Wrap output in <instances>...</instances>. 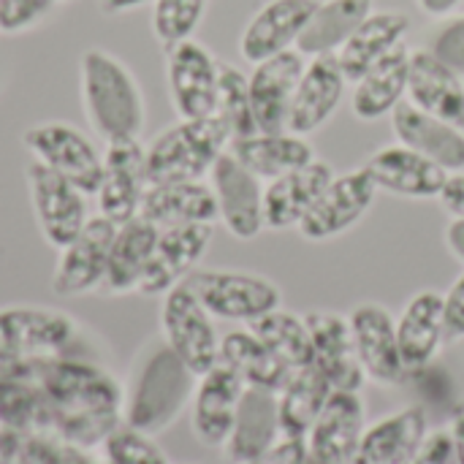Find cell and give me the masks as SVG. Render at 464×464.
Here are the masks:
<instances>
[{"label":"cell","instance_id":"6da1fadb","mask_svg":"<svg viewBox=\"0 0 464 464\" xmlns=\"http://www.w3.org/2000/svg\"><path fill=\"white\" fill-rule=\"evenodd\" d=\"M35 383L49 408V435L82 451H98L122 424V381L106 364L54 359L35 364Z\"/></svg>","mask_w":464,"mask_h":464},{"label":"cell","instance_id":"7a4b0ae2","mask_svg":"<svg viewBox=\"0 0 464 464\" xmlns=\"http://www.w3.org/2000/svg\"><path fill=\"white\" fill-rule=\"evenodd\" d=\"M196 381L160 334L147 340L122 381V421L147 435H163L190 408Z\"/></svg>","mask_w":464,"mask_h":464},{"label":"cell","instance_id":"3957f363","mask_svg":"<svg viewBox=\"0 0 464 464\" xmlns=\"http://www.w3.org/2000/svg\"><path fill=\"white\" fill-rule=\"evenodd\" d=\"M79 98L90 133L101 141L141 139L147 98L133 68L109 49L90 46L79 57Z\"/></svg>","mask_w":464,"mask_h":464},{"label":"cell","instance_id":"277c9868","mask_svg":"<svg viewBox=\"0 0 464 464\" xmlns=\"http://www.w3.org/2000/svg\"><path fill=\"white\" fill-rule=\"evenodd\" d=\"M103 345L71 313L49 304L0 307V351L30 364L79 359L103 364Z\"/></svg>","mask_w":464,"mask_h":464},{"label":"cell","instance_id":"5b68a950","mask_svg":"<svg viewBox=\"0 0 464 464\" xmlns=\"http://www.w3.org/2000/svg\"><path fill=\"white\" fill-rule=\"evenodd\" d=\"M231 130L212 114L198 120H177L147 144V174L152 182L209 179L215 163L228 152Z\"/></svg>","mask_w":464,"mask_h":464},{"label":"cell","instance_id":"8992f818","mask_svg":"<svg viewBox=\"0 0 464 464\" xmlns=\"http://www.w3.org/2000/svg\"><path fill=\"white\" fill-rule=\"evenodd\" d=\"M22 147L30 160L95 196L103 179V147L92 133L68 120H44L22 130Z\"/></svg>","mask_w":464,"mask_h":464},{"label":"cell","instance_id":"52a82bcc","mask_svg":"<svg viewBox=\"0 0 464 464\" xmlns=\"http://www.w3.org/2000/svg\"><path fill=\"white\" fill-rule=\"evenodd\" d=\"M188 285L215 321L250 326L266 313L283 307L280 285L266 275H256V272L198 266L188 277Z\"/></svg>","mask_w":464,"mask_h":464},{"label":"cell","instance_id":"ba28073f","mask_svg":"<svg viewBox=\"0 0 464 464\" xmlns=\"http://www.w3.org/2000/svg\"><path fill=\"white\" fill-rule=\"evenodd\" d=\"M160 340L174 351V356L201 378L215 364H220V332L215 318L198 302L188 283L177 285L160 299Z\"/></svg>","mask_w":464,"mask_h":464},{"label":"cell","instance_id":"9c48e42d","mask_svg":"<svg viewBox=\"0 0 464 464\" xmlns=\"http://www.w3.org/2000/svg\"><path fill=\"white\" fill-rule=\"evenodd\" d=\"M24 182L38 234L52 250H63L90 223V196L35 160L24 166Z\"/></svg>","mask_w":464,"mask_h":464},{"label":"cell","instance_id":"30bf717a","mask_svg":"<svg viewBox=\"0 0 464 464\" xmlns=\"http://www.w3.org/2000/svg\"><path fill=\"white\" fill-rule=\"evenodd\" d=\"M220 60L196 38L166 49V90L177 120L212 117L218 111Z\"/></svg>","mask_w":464,"mask_h":464},{"label":"cell","instance_id":"8fae6325","mask_svg":"<svg viewBox=\"0 0 464 464\" xmlns=\"http://www.w3.org/2000/svg\"><path fill=\"white\" fill-rule=\"evenodd\" d=\"M378 185L367 174V169H351L337 174L329 188L321 193L310 215L299 223V237L315 245L332 242L351 228H356L378 201Z\"/></svg>","mask_w":464,"mask_h":464},{"label":"cell","instance_id":"7c38bea8","mask_svg":"<svg viewBox=\"0 0 464 464\" xmlns=\"http://www.w3.org/2000/svg\"><path fill=\"white\" fill-rule=\"evenodd\" d=\"M150 188L144 139H120L103 144V179L95 190L98 215L122 226L141 212Z\"/></svg>","mask_w":464,"mask_h":464},{"label":"cell","instance_id":"4fadbf2b","mask_svg":"<svg viewBox=\"0 0 464 464\" xmlns=\"http://www.w3.org/2000/svg\"><path fill=\"white\" fill-rule=\"evenodd\" d=\"M114 234L117 223L95 212L82 234L71 245L57 250V261L52 269V294L60 299H84L101 294Z\"/></svg>","mask_w":464,"mask_h":464},{"label":"cell","instance_id":"5bb4252c","mask_svg":"<svg viewBox=\"0 0 464 464\" xmlns=\"http://www.w3.org/2000/svg\"><path fill=\"white\" fill-rule=\"evenodd\" d=\"M348 324L367 381L383 389L402 386L411 372L400 353L397 318L392 315V310L378 302H362L348 313Z\"/></svg>","mask_w":464,"mask_h":464},{"label":"cell","instance_id":"9a60e30c","mask_svg":"<svg viewBox=\"0 0 464 464\" xmlns=\"http://www.w3.org/2000/svg\"><path fill=\"white\" fill-rule=\"evenodd\" d=\"M209 185L218 201V223L239 242H253L266 231L264 226V185L247 171L231 152H226L212 174Z\"/></svg>","mask_w":464,"mask_h":464},{"label":"cell","instance_id":"2e32d148","mask_svg":"<svg viewBox=\"0 0 464 464\" xmlns=\"http://www.w3.org/2000/svg\"><path fill=\"white\" fill-rule=\"evenodd\" d=\"M215 237V226H174L160 228L158 242L139 285V296L163 299L177 285L188 283V277L204 261Z\"/></svg>","mask_w":464,"mask_h":464},{"label":"cell","instance_id":"e0dca14e","mask_svg":"<svg viewBox=\"0 0 464 464\" xmlns=\"http://www.w3.org/2000/svg\"><path fill=\"white\" fill-rule=\"evenodd\" d=\"M245 381L226 364H215L196 381L190 400V432L204 449H220L228 443L239 402L245 397Z\"/></svg>","mask_w":464,"mask_h":464},{"label":"cell","instance_id":"ac0fdd59","mask_svg":"<svg viewBox=\"0 0 464 464\" xmlns=\"http://www.w3.org/2000/svg\"><path fill=\"white\" fill-rule=\"evenodd\" d=\"M367 430V405L362 392H332L318 421L307 435V464H353Z\"/></svg>","mask_w":464,"mask_h":464},{"label":"cell","instance_id":"d6986e66","mask_svg":"<svg viewBox=\"0 0 464 464\" xmlns=\"http://www.w3.org/2000/svg\"><path fill=\"white\" fill-rule=\"evenodd\" d=\"M348 84L351 82H348L337 54L307 57V65L302 71V79H299L294 101H291L288 130L299 133V136L318 133L343 106Z\"/></svg>","mask_w":464,"mask_h":464},{"label":"cell","instance_id":"ffe728a7","mask_svg":"<svg viewBox=\"0 0 464 464\" xmlns=\"http://www.w3.org/2000/svg\"><path fill=\"white\" fill-rule=\"evenodd\" d=\"M321 0H266L256 8L239 35V54L256 65L280 52L296 49L313 11Z\"/></svg>","mask_w":464,"mask_h":464},{"label":"cell","instance_id":"44dd1931","mask_svg":"<svg viewBox=\"0 0 464 464\" xmlns=\"http://www.w3.org/2000/svg\"><path fill=\"white\" fill-rule=\"evenodd\" d=\"M304 321L315 351L313 367L329 381L334 392H362L370 381L359 364L348 315L332 310H310L304 313Z\"/></svg>","mask_w":464,"mask_h":464},{"label":"cell","instance_id":"7402d4cb","mask_svg":"<svg viewBox=\"0 0 464 464\" xmlns=\"http://www.w3.org/2000/svg\"><path fill=\"white\" fill-rule=\"evenodd\" d=\"M304 65H307V57L299 49H288L264 63H256L253 71L247 73L250 103H253L256 125L261 133L288 130L291 101H294Z\"/></svg>","mask_w":464,"mask_h":464},{"label":"cell","instance_id":"603a6c76","mask_svg":"<svg viewBox=\"0 0 464 464\" xmlns=\"http://www.w3.org/2000/svg\"><path fill=\"white\" fill-rule=\"evenodd\" d=\"M364 169L378 185V190L408 201H438L449 179L446 169H440L438 163L427 160L424 155L413 152L400 141L375 150L367 158Z\"/></svg>","mask_w":464,"mask_h":464},{"label":"cell","instance_id":"cb8c5ba5","mask_svg":"<svg viewBox=\"0 0 464 464\" xmlns=\"http://www.w3.org/2000/svg\"><path fill=\"white\" fill-rule=\"evenodd\" d=\"M337 177L334 166L315 158L307 166L283 174L264 185V226L266 231H288L299 228V223L310 215L321 193Z\"/></svg>","mask_w":464,"mask_h":464},{"label":"cell","instance_id":"d4e9b609","mask_svg":"<svg viewBox=\"0 0 464 464\" xmlns=\"http://www.w3.org/2000/svg\"><path fill=\"white\" fill-rule=\"evenodd\" d=\"M397 340L402 362L411 375L427 370L443 353L449 337L440 291L427 288L408 299V304L397 315Z\"/></svg>","mask_w":464,"mask_h":464},{"label":"cell","instance_id":"484cf974","mask_svg":"<svg viewBox=\"0 0 464 464\" xmlns=\"http://www.w3.org/2000/svg\"><path fill=\"white\" fill-rule=\"evenodd\" d=\"M392 120V133L400 144L411 147L413 152L424 155L427 160L438 163L440 169L464 171V130L421 111L411 101L400 103L394 109Z\"/></svg>","mask_w":464,"mask_h":464},{"label":"cell","instance_id":"4316f807","mask_svg":"<svg viewBox=\"0 0 464 464\" xmlns=\"http://www.w3.org/2000/svg\"><path fill=\"white\" fill-rule=\"evenodd\" d=\"M139 215L158 228L218 226V201L209 179L152 182L144 193Z\"/></svg>","mask_w":464,"mask_h":464},{"label":"cell","instance_id":"83f0119b","mask_svg":"<svg viewBox=\"0 0 464 464\" xmlns=\"http://www.w3.org/2000/svg\"><path fill=\"white\" fill-rule=\"evenodd\" d=\"M411 52L413 49L408 46V41L400 44L353 82L351 111L356 120L378 122L383 117H392L394 109L408 101Z\"/></svg>","mask_w":464,"mask_h":464},{"label":"cell","instance_id":"f1b7e54d","mask_svg":"<svg viewBox=\"0 0 464 464\" xmlns=\"http://www.w3.org/2000/svg\"><path fill=\"white\" fill-rule=\"evenodd\" d=\"M408 101L464 130V76L446 68L424 46L411 52Z\"/></svg>","mask_w":464,"mask_h":464},{"label":"cell","instance_id":"f546056e","mask_svg":"<svg viewBox=\"0 0 464 464\" xmlns=\"http://www.w3.org/2000/svg\"><path fill=\"white\" fill-rule=\"evenodd\" d=\"M158 231L160 228L144 220L141 215L117 226V234L109 250L106 277H103L98 296L120 299L128 294H139V285L144 280V272L150 266V258L158 242Z\"/></svg>","mask_w":464,"mask_h":464},{"label":"cell","instance_id":"4dcf8cb0","mask_svg":"<svg viewBox=\"0 0 464 464\" xmlns=\"http://www.w3.org/2000/svg\"><path fill=\"white\" fill-rule=\"evenodd\" d=\"M430 435V419L421 405H408L372 424L362 435L359 462L362 464H405L411 462L424 438Z\"/></svg>","mask_w":464,"mask_h":464},{"label":"cell","instance_id":"1f68e13d","mask_svg":"<svg viewBox=\"0 0 464 464\" xmlns=\"http://www.w3.org/2000/svg\"><path fill=\"white\" fill-rule=\"evenodd\" d=\"M228 152L261 182H272L318 158L313 141L291 130H277V133L258 130L245 139H231Z\"/></svg>","mask_w":464,"mask_h":464},{"label":"cell","instance_id":"d6a6232c","mask_svg":"<svg viewBox=\"0 0 464 464\" xmlns=\"http://www.w3.org/2000/svg\"><path fill=\"white\" fill-rule=\"evenodd\" d=\"M411 33V16L405 11L392 8H375L356 33L345 41V46L337 52V60L353 84L364 71H370L378 60H383L392 49L405 44Z\"/></svg>","mask_w":464,"mask_h":464},{"label":"cell","instance_id":"836d02e7","mask_svg":"<svg viewBox=\"0 0 464 464\" xmlns=\"http://www.w3.org/2000/svg\"><path fill=\"white\" fill-rule=\"evenodd\" d=\"M280 416H277V394L247 389L239 413L231 430L228 443L223 446V454L231 464H242L261 457L280 440Z\"/></svg>","mask_w":464,"mask_h":464},{"label":"cell","instance_id":"e575fe53","mask_svg":"<svg viewBox=\"0 0 464 464\" xmlns=\"http://www.w3.org/2000/svg\"><path fill=\"white\" fill-rule=\"evenodd\" d=\"M220 364L234 370L247 389H261L272 394H280L291 378V370L247 326L223 334Z\"/></svg>","mask_w":464,"mask_h":464},{"label":"cell","instance_id":"d590c367","mask_svg":"<svg viewBox=\"0 0 464 464\" xmlns=\"http://www.w3.org/2000/svg\"><path fill=\"white\" fill-rule=\"evenodd\" d=\"M375 11V0H321L296 49L304 57L337 54L356 27Z\"/></svg>","mask_w":464,"mask_h":464},{"label":"cell","instance_id":"8d00e7d4","mask_svg":"<svg viewBox=\"0 0 464 464\" xmlns=\"http://www.w3.org/2000/svg\"><path fill=\"white\" fill-rule=\"evenodd\" d=\"M329 381L315 370H294L283 392L277 394V416H280V430L283 435L291 438H307L313 424L318 421L324 405L332 397Z\"/></svg>","mask_w":464,"mask_h":464},{"label":"cell","instance_id":"74e56055","mask_svg":"<svg viewBox=\"0 0 464 464\" xmlns=\"http://www.w3.org/2000/svg\"><path fill=\"white\" fill-rule=\"evenodd\" d=\"M291 372L313 367L315 351H313V337L307 329L304 315H296L291 310H272L264 318L253 321L247 326Z\"/></svg>","mask_w":464,"mask_h":464},{"label":"cell","instance_id":"f35d334b","mask_svg":"<svg viewBox=\"0 0 464 464\" xmlns=\"http://www.w3.org/2000/svg\"><path fill=\"white\" fill-rule=\"evenodd\" d=\"M231 130V139H245L258 133L253 103H250V84L247 73L234 63L220 60V84H218V111H215Z\"/></svg>","mask_w":464,"mask_h":464},{"label":"cell","instance_id":"ab89813d","mask_svg":"<svg viewBox=\"0 0 464 464\" xmlns=\"http://www.w3.org/2000/svg\"><path fill=\"white\" fill-rule=\"evenodd\" d=\"M209 0H155L152 3V35L163 49L177 46L196 35L207 16Z\"/></svg>","mask_w":464,"mask_h":464},{"label":"cell","instance_id":"60d3db41","mask_svg":"<svg viewBox=\"0 0 464 464\" xmlns=\"http://www.w3.org/2000/svg\"><path fill=\"white\" fill-rule=\"evenodd\" d=\"M95 454L101 464H174L155 435H147L125 421L106 435Z\"/></svg>","mask_w":464,"mask_h":464},{"label":"cell","instance_id":"b9f144b4","mask_svg":"<svg viewBox=\"0 0 464 464\" xmlns=\"http://www.w3.org/2000/svg\"><path fill=\"white\" fill-rule=\"evenodd\" d=\"M424 49L446 68L464 76V11H454L443 19H435V24L427 33Z\"/></svg>","mask_w":464,"mask_h":464},{"label":"cell","instance_id":"7bdbcfd3","mask_svg":"<svg viewBox=\"0 0 464 464\" xmlns=\"http://www.w3.org/2000/svg\"><path fill=\"white\" fill-rule=\"evenodd\" d=\"M68 0H0V35H22L44 24Z\"/></svg>","mask_w":464,"mask_h":464},{"label":"cell","instance_id":"ee69618b","mask_svg":"<svg viewBox=\"0 0 464 464\" xmlns=\"http://www.w3.org/2000/svg\"><path fill=\"white\" fill-rule=\"evenodd\" d=\"M310 462V451H307V438H291V435H280V440L264 451L261 457L242 464H307Z\"/></svg>","mask_w":464,"mask_h":464},{"label":"cell","instance_id":"f6af8a7d","mask_svg":"<svg viewBox=\"0 0 464 464\" xmlns=\"http://www.w3.org/2000/svg\"><path fill=\"white\" fill-rule=\"evenodd\" d=\"M405 464H457V454H454V440L449 435L446 427L440 430H430V435L424 438L419 454Z\"/></svg>","mask_w":464,"mask_h":464},{"label":"cell","instance_id":"bcb514c9","mask_svg":"<svg viewBox=\"0 0 464 464\" xmlns=\"http://www.w3.org/2000/svg\"><path fill=\"white\" fill-rule=\"evenodd\" d=\"M443 315H446V337L451 343L464 340V272L443 294Z\"/></svg>","mask_w":464,"mask_h":464},{"label":"cell","instance_id":"7dc6e473","mask_svg":"<svg viewBox=\"0 0 464 464\" xmlns=\"http://www.w3.org/2000/svg\"><path fill=\"white\" fill-rule=\"evenodd\" d=\"M438 204L451 215V218H464V171H451L440 196H438Z\"/></svg>","mask_w":464,"mask_h":464},{"label":"cell","instance_id":"c3c4849f","mask_svg":"<svg viewBox=\"0 0 464 464\" xmlns=\"http://www.w3.org/2000/svg\"><path fill=\"white\" fill-rule=\"evenodd\" d=\"M22 378H35V364L19 359V356H11L5 351H0V383H8V381H22Z\"/></svg>","mask_w":464,"mask_h":464},{"label":"cell","instance_id":"681fc988","mask_svg":"<svg viewBox=\"0 0 464 464\" xmlns=\"http://www.w3.org/2000/svg\"><path fill=\"white\" fill-rule=\"evenodd\" d=\"M451 440H454V454H457V464H464V400H459L451 408L449 424H446Z\"/></svg>","mask_w":464,"mask_h":464},{"label":"cell","instance_id":"f907efd6","mask_svg":"<svg viewBox=\"0 0 464 464\" xmlns=\"http://www.w3.org/2000/svg\"><path fill=\"white\" fill-rule=\"evenodd\" d=\"M443 242L449 253L464 266V218H451L443 228Z\"/></svg>","mask_w":464,"mask_h":464},{"label":"cell","instance_id":"816d5d0a","mask_svg":"<svg viewBox=\"0 0 464 464\" xmlns=\"http://www.w3.org/2000/svg\"><path fill=\"white\" fill-rule=\"evenodd\" d=\"M416 5L430 16V19H443L454 11H462L464 0H416Z\"/></svg>","mask_w":464,"mask_h":464},{"label":"cell","instance_id":"f5cc1de1","mask_svg":"<svg viewBox=\"0 0 464 464\" xmlns=\"http://www.w3.org/2000/svg\"><path fill=\"white\" fill-rule=\"evenodd\" d=\"M150 3H155V0H98V11L106 16H122V14L139 11Z\"/></svg>","mask_w":464,"mask_h":464}]
</instances>
